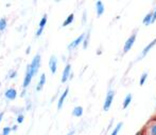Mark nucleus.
Listing matches in <instances>:
<instances>
[{
    "label": "nucleus",
    "instance_id": "obj_1",
    "mask_svg": "<svg viewBox=\"0 0 156 135\" xmlns=\"http://www.w3.org/2000/svg\"><path fill=\"white\" fill-rule=\"evenodd\" d=\"M140 135H156V118L152 117L139 131Z\"/></svg>",
    "mask_w": 156,
    "mask_h": 135
},
{
    "label": "nucleus",
    "instance_id": "obj_2",
    "mask_svg": "<svg viewBox=\"0 0 156 135\" xmlns=\"http://www.w3.org/2000/svg\"><path fill=\"white\" fill-rule=\"evenodd\" d=\"M40 67V54H36V55L34 56L33 60H32V62H31V65H30V70H31L32 76H34V75L37 73Z\"/></svg>",
    "mask_w": 156,
    "mask_h": 135
},
{
    "label": "nucleus",
    "instance_id": "obj_3",
    "mask_svg": "<svg viewBox=\"0 0 156 135\" xmlns=\"http://www.w3.org/2000/svg\"><path fill=\"white\" fill-rule=\"evenodd\" d=\"M114 98H115V91H114V90H110V91L107 92V95H106V97H105V100H104V104H103L104 111L110 110V106L113 104Z\"/></svg>",
    "mask_w": 156,
    "mask_h": 135
},
{
    "label": "nucleus",
    "instance_id": "obj_4",
    "mask_svg": "<svg viewBox=\"0 0 156 135\" xmlns=\"http://www.w3.org/2000/svg\"><path fill=\"white\" fill-rule=\"evenodd\" d=\"M136 36H137V35H136V32H134V33L132 34L131 36L126 39L125 43H124V46H123V54H126V53L132 49V46H134L135 41H136Z\"/></svg>",
    "mask_w": 156,
    "mask_h": 135
},
{
    "label": "nucleus",
    "instance_id": "obj_5",
    "mask_svg": "<svg viewBox=\"0 0 156 135\" xmlns=\"http://www.w3.org/2000/svg\"><path fill=\"white\" fill-rule=\"evenodd\" d=\"M85 36H86V34H81L77 39H74L72 42L69 43V46H68V50H73L74 48H77L79 44H81V43L84 41V39H85Z\"/></svg>",
    "mask_w": 156,
    "mask_h": 135
},
{
    "label": "nucleus",
    "instance_id": "obj_6",
    "mask_svg": "<svg viewBox=\"0 0 156 135\" xmlns=\"http://www.w3.org/2000/svg\"><path fill=\"white\" fill-rule=\"evenodd\" d=\"M70 71H71V65L67 63L65 67L64 71H63V75H62V82H66L68 78L70 77Z\"/></svg>",
    "mask_w": 156,
    "mask_h": 135
},
{
    "label": "nucleus",
    "instance_id": "obj_7",
    "mask_svg": "<svg viewBox=\"0 0 156 135\" xmlns=\"http://www.w3.org/2000/svg\"><path fill=\"white\" fill-rule=\"evenodd\" d=\"M154 46H156V37H155V39H153L152 40V41H151L150 43H149V44H148L147 46H146V48H144V50H142V52H141V55H140V57H139V58H144V56L147 55L148 53L150 52L151 51V49H152V48H153Z\"/></svg>",
    "mask_w": 156,
    "mask_h": 135
},
{
    "label": "nucleus",
    "instance_id": "obj_8",
    "mask_svg": "<svg viewBox=\"0 0 156 135\" xmlns=\"http://www.w3.org/2000/svg\"><path fill=\"white\" fill-rule=\"evenodd\" d=\"M49 68L50 70H51L52 74H54L56 72V69H58V59L55 57L54 55H52L50 57V60H49Z\"/></svg>",
    "mask_w": 156,
    "mask_h": 135
},
{
    "label": "nucleus",
    "instance_id": "obj_9",
    "mask_svg": "<svg viewBox=\"0 0 156 135\" xmlns=\"http://www.w3.org/2000/svg\"><path fill=\"white\" fill-rule=\"evenodd\" d=\"M32 74H31V70H30V65H28V69H27V74H26V77H25V80H24V88H27L29 86V83H30L31 79H32Z\"/></svg>",
    "mask_w": 156,
    "mask_h": 135
},
{
    "label": "nucleus",
    "instance_id": "obj_10",
    "mask_svg": "<svg viewBox=\"0 0 156 135\" xmlns=\"http://www.w3.org/2000/svg\"><path fill=\"white\" fill-rule=\"evenodd\" d=\"M104 4L102 1H97L96 2V12H97V16L98 17H100V16L102 15L104 13Z\"/></svg>",
    "mask_w": 156,
    "mask_h": 135
},
{
    "label": "nucleus",
    "instance_id": "obj_11",
    "mask_svg": "<svg viewBox=\"0 0 156 135\" xmlns=\"http://www.w3.org/2000/svg\"><path fill=\"white\" fill-rule=\"evenodd\" d=\"M16 96H17V92H16L15 89L11 88V89H8L6 91V97L8 99H11V100H13V99L16 98Z\"/></svg>",
    "mask_w": 156,
    "mask_h": 135
},
{
    "label": "nucleus",
    "instance_id": "obj_12",
    "mask_svg": "<svg viewBox=\"0 0 156 135\" xmlns=\"http://www.w3.org/2000/svg\"><path fill=\"white\" fill-rule=\"evenodd\" d=\"M68 92H69V88H66V90L63 92V94H62L61 97H60V99H58V109H61V108H62V106H63V104H64L65 98H66V97H67V95H68Z\"/></svg>",
    "mask_w": 156,
    "mask_h": 135
},
{
    "label": "nucleus",
    "instance_id": "obj_13",
    "mask_svg": "<svg viewBox=\"0 0 156 135\" xmlns=\"http://www.w3.org/2000/svg\"><path fill=\"white\" fill-rule=\"evenodd\" d=\"M45 82H46V74L43 73V74H42V76H40V81H38V85H37V87H36L37 91H40V90L43 89V87H44V85H45Z\"/></svg>",
    "mask_w": 156,
    "mask_h": 135
},
{
    "label": "nucleus",
    "instance_id": "obj_14",
    "mask_svg": "<svg viewBox=\"0 0 156 135\" xmlns=\"http://www.w3.org/2000/svg\"><path fill=\"white\" fill-rule=\"evenodd\" d=\"M152 18H153V13L150 12L149 14L146 15V17H144V20H142V23H144V25H149L150 23H152Z\"/></svg>",
    "mask_w": 156,
    "mask_h": 135
},
{
    "label": "nucleus",
    "instance_id": "obj_15",
    "mask_svg": "<svg viewBox=\"0 0 156 135\" xmlns=\"http://www.w3.org/2000/svg\"><path fill=\"white\" fill-rule=\"evenodd\" d=\"M72 115L76 117H81L83 115V108L81 106H78L73 109L72 111Z\"/></svg>",
    "mask_w": 156,
    "mask_h": 135
},
{
    "label": "nucleus",
    "instance_id": "obj_16",
    "mask_svg": "<svg viewBox=\"0 0 156 135\" xmlns=\"http://www.w3.org/2000/svg\"><path fill=\"white\" fill-rule=\"evenodd\" d=\"M73 19H74V14H73V13H71L70 15H69V16L67 17V18L65 19V21L63 22L62 27H67V25H69L70 23H72Z\"/></svg>",
    "mask_w": 156,
    "mask_h": 135
},
{
    "label": "nucleus",
    "instance_id": "obj_17",
    "mask_svg": "<svg viewBox=\"0 0 156 135\" xmlns=\"http://www.w3.org/2000/svg\"><path fill=\"white\" fill-rule=\"evenodd\" d=\"M132 98H133L132 94H128V95L125 96V98H124V100H123V104H122L123 109H126V108L129 107L130 104H131V101H132Z\"/></svg>",
    "mask_w": 156,
    "mask_h": 135
},
{
    "label": "nucleus",
    "instance_id": "obj_18",
    "mask_svg": "<svg viewBox=\"0 0 156 135\" xmlns=\"http://www.w3.org/2000/svg\"><path fill=\"white\" fill-rule=\"evenodd\" d=\"M122 126H123V123H118V125L115 127V129L113 130V132H112V134H110V135H118V133H119L120 129H121V127H122Z\"/></svg>",
    "mask_w": 156,
    "mask_h": 135
},
{
    "label": "nucleus",
    "instance_id": "obj_19",
    "mask_svg": "<svg viewBox=\"0 0 156 135\" xmlns=\"http://www.w3.org/2000/svg\"><path fill=\"white\" fill-rule=\"evenodd\" d=\"M6 27V19L3 17V18L0 19V31H3Z\"/></svg>",
    "mask_w": 156,
    "mask_h": 135
},
{
    "label": "nucleus",
    "instance_id": "obj_20",
    "mask_svg": "<svg viewBox=\"0 0 156 135\" xmlns=\"http://www.w3.org/2000/svg\"><path fill=\"white\" fill-rule=\"evenodd\" d=\"M147 78H148V73H147V72H144V73L142 74V75H141V77H140V81H139L140 86H144V82H146V80H147Z\"/></svg>",
    "mask_w": 156,
    "mask_h": 135
},
{
    "label": "nucleus",
    "instance_id": "obj_21",
    "mask_svg": "<svg viewBox=\"0 0 156 135\" xmlns=\"http://www.w3.org/2000/svg\"><path fill=\"white\" fill-rule=\"evenodd\" d=\"M46 23H47V15L45 14V15L43 16V18H42V20H40V28L44 29V27H45Z\"/></svg>",
    "mask_w": 156,
    "mask_h": 135
},
{
    "label": "nucleus",
    "instance_id": "obj_22",
    "mask_svg": "<svg viewBox=\"0 0 156 135\" xmlns=\"http://www.w3.org/2000/svg\"><path fill=\"white\" fill-rule=\"evenodd\" d=\"M88 41H89V32L86 34L85 39H84V41H83V48H84V49L87 48V46H88Z\"/></svg>",
    "mask_w": 156,
    "mask_h": 135
},
{
    "label": "nucleus",
    "instance_id": "obj_23",
    "mask_svg": "<svg viewBox=\"0 0 156 135\" xmlns=\"http://www.w3.org/2000/svg\"><path fill=\"white\" fill-rule=\"evenodd\" d=\"M11 130H12V128H10V127H4L2 130V135H9L10 132H11Z\"/></svg>",
    "mask_w": 156,
    "mask_h": 135
},
{
    "label": "nucleus",
    "instance_id": "obj_24",
    "mask_svg": "<svg viewBox=\"0 0 156 135\" xmlns=\"http://www.w3.org/2000/svg\"><path fill=\"white\" fill-rule=\"evenodd\" d=\"M24 115H18V117H17V121H18L19 123H21L22 121H24Z\"/></svg>",
    "mask_w": 156,
    "mask_h": 135
},
{
    "label": "nucleus",
    "instance_id": "obj_25",
    "mask_svg": "<svg viewBox=\"0 0 156 135\" xmlns=\"http://www.w3.org/2000/svg\"><path fill=\"white\" fill-rule=\"evenodd\" d=\"M153 18H152V23H153V22H155L156 21V7H155V10H154L153 12Z\"/></svg>",
    "mask_w": 156,
    "mask_h": 135
},
{
    "label": "nucleus",
    "instance_id": "obj_26",
    "mask_svg": "<svg viewBox=\"0 0 156 135\" xmlns=\"http://www.w3.org/2000/svg\"><path fill=\"white\" fill-rule=\"evenodd\" d=\"M43 30H44V29H42V28L38 29V30H37V32H36V36H40V34L43 33Z\"/></svg>",
    "mask_w": 156,
    "mask_h": 135
},
{
    "label": "nucleus",
    "instance_id": "obj_27",
    "mask_svg": "<svg viewBox=\"0 0 156 135\" xmlns=\"http://www.w3.org/2000/svg\"><path fill=\"white\" fill-rule=\"evenodd\" d=\"M16 74H17V72L15 71V72H13V73L11 74V76H10V77H11V78H14V77L16 76Z\"/></svg>",
    "mask_w": 156,
    "mask_h": 135
},
{
    "label": "nucleus",
    "instance_id": "obj_28",
    "mask_svg": "<svg viewBox=\"0 0 156 135\" xmlns=\"http://www.w3.org/2000/svg\"><path fill=\"white\" fill-rule=\"evenodd\" d=\"M30 50H31V46H29L27 48V51H26V52H27V54H29V53H30Z\"/></svg>",
    "mask_w": 156,
    "mask_h": 135
},
{
    "label": "nucleus",
    "instance_id": "obj_29",
    "mask_svg": "<svg viewBox=\"0 0 156 135\" xmlns=\"http://www.w3.org/2000/svg\"><path fill=\"white\" fill-rule=\"evenodd\" d=\"M2 117H3V112H1V113H0V121L2 119Z\"/></svg>",
    "mask_w": 156,
    "mask_h": 135
},
{
    "label": "nucleus",
    "instance_id": "obj_30",
    "mask_svg": "<svg viewBox=\"0 0 156 135\" xmlns=\"http://www.w3.org/2000/svg\"><path fill=\"white\" fill-rule=\"evenodd\" d=\"M12 130H14V131H15V130H17V126H13Z\"/></svg>",
    "mask_w": 156,
    "mask_h": 135
},
{
    "label": "nucleus",
    "instance_id": "obj_31",
    "mask_svg": "<svg viewBox=\"0 0 156 135\" xmlns=\"http://www.w3.org/2000/svg\"><path fill=\"white\" fill-rule=\"evenodd\" d=\"M153 117H154V118H156V113H155V115H154V116H153Z\"/></svg>",
    "mask_w": 156,
    "mask_h": 135
},
{
    "label": "nucleus",
    "instance_id": "obj_32",
    "mask_svg": "<svg viewBox=\"0 0 156 135\" xmlns=\"http://www.w3.org/2000/svg\"><path fill=\"white\" fill-rule=\"evenodd\" d=\"M136 135H140V133H137V134H136Z\"/></svg>",
    "mask_w": 156,
    "mask_h": 135
}]
</instances>
